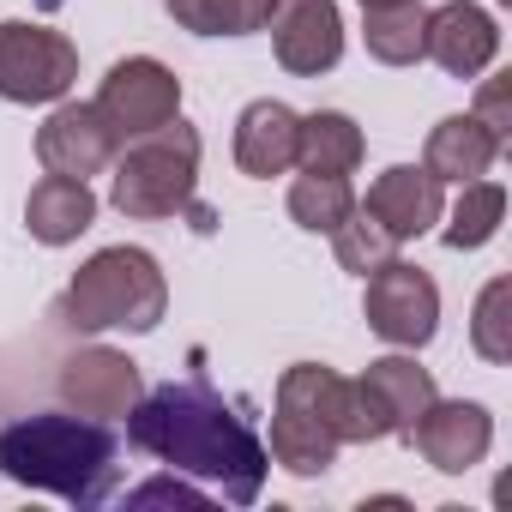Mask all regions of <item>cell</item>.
Listing matches in <instances>:
<instances>
[{
  "label": "cell",
  "instance_id": "cell-1",
  "mask_svg": "<svg viewBox=\"0 0 512 512\" xmlns=\"http://www.w3.org/2000/svg\"><path fill=\"white\" fill-rule=\"evenodd\" d=\"M127 440L181 476L217 482L229 506H253L266 488V470H272L266 440L247 428V416L205 374L145 392L127 410Z\"/></svg>",
  "mask_w": 512,
  "mask_h": 512
},
{
  "label": "cell",
  "instance_id": "cell-2",
  "mask_svg": "<svg viewBox=\"0 0 512 512\" xmlns=\"http://www.w3.org/2000/svg\"><path fill=\"white\" fill-rule=\"evenodd\" d=\"M115 434L97 416L55 410V416H19L0 428V476L19 488L61 494L73 506H103L115 494Z\"/></svg>",
  "mask_w": 512,
  "mask_h": 512
},
{
  "label": "cell",
  "instance_id": "cell-3",
  "mask_svg": "<svg viewBox=\"0 0 512 512\" xmlns=\"http://www.w3.org/2000/svg\"><path fill=\"white\" fill-rule=\"evenodd\" d=\"M169 314V278L145 247H103L73 272L55 320L67 332H157Z\"/></svg>",
  "mask_w": 512,
  "mask_h": 512
},
{
  "label": "cell",
  "instance_id": "cell-4",
  "mask_svg": "<svg viewBox=\"0 0 512 512\" xmlns=\"http://www.w3.org/2000/svg\"><path fill=\"white\" fill-rule=\"evenodd\" d=\"M115 181H109V205L121 217L157 223L193 205V181H199V133L175 115L157 133H139L115 151Z\"/></svg>",
  "mask_w": 512,
  "mask_h": 512
},
{
  "label": "cell",
  "instance_id": "cell-5",
  "mask_svg": "<svg viewBox=\"0 0 512 512\" xmlns=\"http://www.w3.org/2000/svg\"><path fill=\"white\" fill-rule=\"evenodd\" d=\"M278 404L314 416L338 446H368V440H386V434H392V422H386L380 398L368 392V380H344V374H332L326 362H296V368H284Z\"/></svg>",
  "mask_w": 512,
  "mask_h": 512
},
{
  "label": "cell",
  "instance_id": "cell-6",
  "mask_svg": "<svg viewBox=\"0 0 512 512\" xmlns=\"http://www.w3.org/2000/svg\"><path fill=\"white\" fill-rule=\"evenodd\" d=\"M79 79V49L25 19H0V97L7 103H61Z\"/></svg>",
  "mask_w": 512,
  "mask_h": 512
},
{
  "label": "cell",
  "instance_id": "cell-7",
  "mask_svg": "<svg viewBox=\"0 0 512 512\" xmlns=\"http://www.w3.org/2000/svg\"><path fill=\"white\" fill-rule=\"evenodd\" d=\"M362 314H368V332H380L392 350H422L440 332V290L422 266L386 260L380 272H368Z\"/></svg>",
  "mask_w": 512,
  "mask_h": 512
},
{
  "label": "cell",
  "instance_id": "cell-8",
  "mask_svg": "<svg viewBox=\"0 0 512 512\" xmlns=\"http://www.w3.org/2000/svg\"><path fill=\"white\" fill-rule=\"evenodd\" d=\"M97 109H103V121L121 133V145H127V139L157 133L163 121L181 115V79H175L163 61H151V55H127V61H115V67L103 73Z\"/></svg>",
  "mask_w": 512,
  "mask_h": 512
},
{
  "label": "cell",
  "instance_id": "cell-9",
  "mask_svg": "<svg viewBox=\"0 0 512 512\" xmlns=\"http://www.w3.org/2000/svg\"><path fill=\"white\" fill-rule=\"evenodd\" d=\"M404 440H410L440 476H464V470H476V464L488 458V446H494V416H488V404H476V398H434V404L404 428Z\"/></svg>",
  "mask_w": 512,
  "mask_h": 512
},
{
  "label": "cell",
  "instance_id": "cell-10",
  "mask_svg": "<svg viewBox=\"0 0 512 512\" xmlns=\"http://www.w3.org/2000/svg\"><path fill=\"white\" fill-rule=\"evenodd\" d=\"M272 55L284 73L296 79H320L344 61V19H338V0H278L272 19Z\"/></svg>",
  "mask_w": 512,
  "mask_h": 512
},
{
  "label": "cell",
  "instance_id": "cell-11",
  "mask_svg": "<svg viewBox=\"0 0 512 512\" xmlns=\"http://www.w3.org/2000/svg\"><path fill=\"white\" fill-rule=\"evenodd\" d=\"M121 151V133L103 121L97 103H55L49 121L37 127V163L49 175H73V181H91L115 163Z\"/></svg>",
  "mask_w": 512,
  "mask_h": 512
},
{
  "label": "cell",
  "instance_id": "cell-12",
  "mask_svg": "<svg viewBox=\"0 0 512 512\" xmlns=\"http://www.w3.org/2000/svg\"><path fill=\"white\" fill-rule=\"evenodd\" d=\"M61 386V404L79 410V416H97V422H115L127 416L139 398H145V380H139V362L109 350V344H91V350H73L55 374Z\"/></svg>",
  "mask_w": 512,
  "mask_h": 512
},
{
  "label": "cell",
  "instance_id": "cell-13",
  "mask_svg": "<svg viewBox=\"0 0 512 512\" xmlns=\"http://www.w3.org/2000/svg\"><path fill=\"white\" fill-rule=\"evenodd\" d=\"M422 55L452 79H482L494 67V55H500V25L476 7V0H446L440 13H428Z\"/></svg>",
  "mask_w": 512,
  "mask_h": 512
},
{
  "label": "cell",
  "instance_id": "cell-14",
  "mask_svg": "<svg viewBox=\"0 0 512 512\" xmlns=\"http://www.w3.org/2000/svg\"><path fill=\"white\" fill-rule=\"evenodd\" d=\"M440 187H446V181H434L422 163H392L386 175H374L362 211H368L374 223H386L398 241H416V235H428V229L446 217Z\"/></svg>",
  "mask_w": 512,
  "mask_h": 512
},
{
  "label": "cell",
  "instance_id": "cell-15",
  "mask_svg": "<svg viewBox=\"0 0 512 512\" xmlns=\"http://www.w3.org/2000/svg\"><path fill=\"white\" fill-rule=\"evenodd\" d=\"M296 127H302V115L278 97L247 103L235 121V169L253 181H272V175L296 169Z\"/></svg>",
  "mask_w": 512,
  "mask_h": 512
},
{
  "label": "cell",
  "instance_id": "cell-16",
  "mask_svg": "<svg viewBox=\"0 0 512 512\" xmlns=\"http://www.w3.org/2000/svg\"><path fill=\"white\" fill-rule=\"evenodd\" d=\"M500 139L476 121V115H446L434 133H428V145H422V169L434 175V181H482L494 163H500Z\"/></svg>",
  "mask_w": 512,
  "mask_h": 512
},
{
  "label": "cell",
  "instance_id": "cell-17",
  "mask_svg": "<svg viewBox=\"0 0 512 512\" xmlns=\"http://www.w3.org/2000/svg\"><path fill=\"white\" fill-rule=\"evenodd\" d=\"M25 223L43 247H67L79 241L91 223H97V193L91 181H73V175H43L25 199Z\"/></svg>",
  "mask_w": 512,
  "mask_h": 512
},
{
  "label": "cell",
  "instance_id": "cell-18",
  "mask_svg": "<svg viewBox=\"0 0 512 512\" xmlns=\"http://www.w3.org/2000/svg\"><path fill=\"white\" fill-rule=\"evenodd\" d=\"M362 157H368V139H362V127L344 109L302 115V127H296V163L308 175H356Z\"/></svg>",
  "mask_w": 512,
  "mask_h": 512
},
{
  "label": "cell",
  "instance_id": "cell-19",
  "mask_svg": "<svg viewBox=\"0 0 512 512\" xmlns=\"http://www.w3.org/2000/svg\"><path fill=\"white\" fill-rule=\"evenodd\" d=\"M368 392L380 398V410H386V422H392V434H404L440 392H434V374L428 368H416V356H380V362H368Z\"/></svg>",
  "mask_w": 512,
  "mask_h": 512
},
{
  "label": "cell",
  "instance_id": "cell-20",
  "mask_svg": "<svg viewBox=\"0 0 512 512\" xmlns=\"http://www.w3.org/2000/svg\"><path fill=\"white\" fill-rule=\"evenodd\" d=\"M272 458H278L290 476L314 482V476H326V470L338 464V440H332L314 416H302V410H284V404H278V416H272Z\"/></svg>",
  "mask_w": 512,
  "mask_h": 512
},
{
  "label": "cell",
  "instance_id": "cell-21",
  "mask_svg": "<svg viewBox=\"0 0 512 512\" xmlns=\"http://www.w3.org/2000/svg\"><path fill=\"white\" fill-rule=\"evenodd\" d=\"M278 0H163V13L193 37H253L266 31Z\"/></svg>",
  "mask_w": 512,
  "mask_h": 512
},
{
  "label": "cell",
  "instance_id": "cell-22",
  "mask_svg": "<svg viewBox=\"0 0 512 512\" xmlns=\"http://www.w3.org/2000/svg\"><path fill=\"white\" fill-rule=\"evenodd\" d=\"M500 217H506V187L482 175V181H464V193H458L440 235H446L452 253H470V247H488L500 235Z\"/></svg>",
  "mask_w": 512,
  "mask_h": 512
},
{
  "label": "cell",
  "instance_id": "cell-23",
  "mask_svg": "<svg viewBox=\"0 0 512 512\" xmlns=\"http://www.w3.org/2000/svg\"><path fill=\"white\" fill-rule=\"evenodd\" d=\"M356 211V187H350V175H296L290 181V217L308 229V235H332L344 217Z\"/></svg>",
  "mask_w": 512,
  "mask_h": 512
},
{
  "label": "cell",
  "instance_id": "cell-24",
  "mask_svg": "<svg viewBox=\"0 0 512 512\" xmlns=\"http://www.w3.org/2000/svg\"><path fill=\"white\" fill-rule=\"evenodd\" d=\"M362 43L380 67H416L422 61V31H428V13L422 0L416 7H386V13H362Z\"/></svg>",
  "mask_w": 512,
  "mask_h": 512
},
{
  "label": "cell",
  "instance_id": "cell-25",
  "mask_svg": "<svg viewBox=\"0 0 512 512\" xmlns=\"http://www.w3.org/2000/svg\"><path fill=\"white\" fill-rule=\"evenodd\" d=\"M398 247H404V241H398L386 223H374L362 205L332 229V253H338V266H344V272H356V278H368V272H380L386 260H398Z\"/></svg>",
  "mask_w": 512,
  "mask_h": 512
},
{
  "label": "cell",
  "instance_id": "cell-26",
  "mask_svg": "<svg viewBox=\"0 0 512 512\" xmlns=\"http://www.w3.org/2000/svg\"><path fill=\"white\" fill-rule=\"evenodd\" d=\"M470 344L482 362H512V278H488L470 308Z\"/></svg>",
  "mask_w": 512,
  "mask_h": 512
},
{
  "label": "cell",
  "instance_id": "cell-27",
  "mask_svg": "<svg viewBox=\"0 0 512 512\" xmlns=\"http://www.w3.org/2000/svg\"><path fill=\"white\" fill-rule=\"evenodd\" d=\"M476 121H482L500 145L512 139V73L482 79V91H476Z\"/></svg>",
  "mask_w": 512,
  "mask_h": 512
},
{
  "label": "cell",
  "instance_id": "cell-28",
  "mask_svg": "<svg viewBox=\"0 0 512 512\" xmlns=\"http://www.w3.org/2000/svg\"><path fill=\"white\" fill-rule=\"evenodd\" d=\"M127 506H193V512H211V494H199V488L181 482V470H175V476H157V482L133 488Z\"/></svg>",
  "mask_w": 512,
  "mask_h": 512
},
{
  "label": "cell",
  "instance_id": "cell-29",
  "mask_svg": "<svg viewBox=\"0 0 512 512\" xmlns=\"http://www.w3.org/2000/svg\"><path fill=\"white\" fill-rule=\"evenodd\" d=\"M386 7H416V0H362V13H386Z\"/></svg>",
  "mask_w": 512,
  "mask_h": 512
},
{
  "label": "cell",
  "instance_id": "cell-30",
  "mask_svg": "<svg viewBox=\"0 0 512 512\" xmlns=\"http://www.w3.org/2000/svg\"><path fill=\"white\" fill-rule=\"evenodd\" d=\"M500 7H512V0H500Z\"/></svg>",
  "mask_w": 512,
  "mask_h": 512
}]
</instances>
